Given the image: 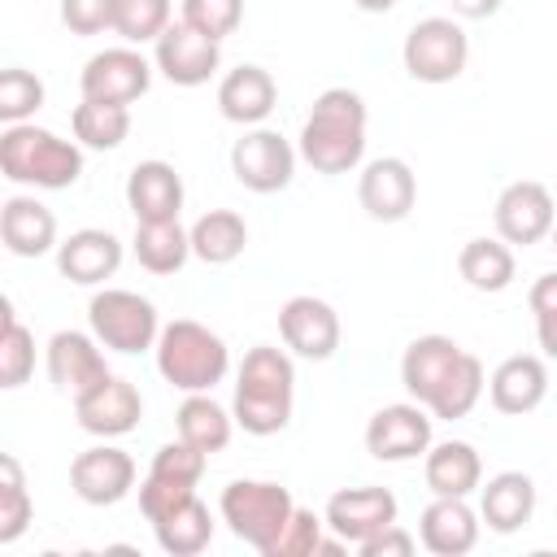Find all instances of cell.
<instances>
[{
	"mask_svg": "<svg viewBox=\"0 0 557 557\" xmlns=\"http://www.w3.org/2000/svg\"><path fill=\"white\" fill-rule=\"evenodd\" d=\"M174 422H178V435L187 444H196L200 453H209V457L222 453L231 444V431H235V413L222 409L209 392H187V400L178 405Z\"/></svg>",
	"mask_w": 557,
	"mask_h": 557,
	"instance_id": "obj_31",
	"label": "cell"
},
{
	"mask_svg": "<svg viewBox=\"0 0 557 557\" xmlns=\"http://www.w3.org/2000/svg\"><path fill=\"white\" fill-rule=\"evenodd\" d=\"M400 383H405L409 400L431 409V418L453 422L479 405L487 374H483V361L474 352H466L457 339L418 335V339H409V348L400 357Z\"/></svg>",
	"mask_w": 557,
	"mask_h": 557,
	"instance_id": "obj_1",
	"label": "cell"
},
{
	"mask_svg": "<svg viewBox=\"0 0 557 557\" xmlns=\"http://www.w3.org/2000/svg\"><path fill=\"white\" fill-rule=\"evenodd\" d=\"M87 326L91 335L122 352V357H135V352H148L157 348V335H161V318H157V305L131 287H104L91 296L87 305Z\"/></svg>",
	"mask_w": 557,
	"mask_h": 557,
	"instance_id": "obj_7",
	"label": "cell"
},
{
	"mask_svg": "<svg viewBox=\"0 0 557 557\" xmlns=\"http://www.w3.org/2000/svg\"><path fill=\"white\" fill-rule=\"evenodd\" d=\"M527 305L535 313V339H540V352L548 361H557V270L553 274H540L527 292Z\"/></svg>",
	"mask_w": 557,
	"mask_h": 557,
	"instance_id": "obj_41",
	"label": "cell"
},
{
	"mask_svg": "<svg viewBox=\"0 0 557 557\" xmlns=\"http://www.w3.org/2000/svg\"><path fill=\"white\" fill-rule=\"evenodd\" d=\"M357 200L374 222H405L418 205V174L400 157H374L357 178Z\"/></svg>",
	"mask_w": 557,
	"mask_h": 557,
	"instance_id": "obj_18",
	"label": "cell"
},
{
	"mask_svg": "<svg viewBox=\"0 0 557 557\" xmlns=\"http://www.w3.org/2000/svg\"><path fill=\"white\" fill-rule=\"evenodd\" d=\"M0 239L13 257H44L57 248V213L35 196H9L0 205Z\"/></svg>",
	"mask_w": 557,
	"mask_h": 557,
	"instance_id": "obj_26",
	"label": "cell"
},
{
	"mask_svg": "<svg viewBox=\"0 0 557 557\" xmlns=\"http://www.w3.org/2000/svg\"><path fill=\"white\" fill-rule=\"evenodd\" d=\"M152 65L174 83V87H200L218 74L222 65V44L200 35L196 26H187L183 17L170 22L161 30V39L152 44Z\"/></svg>",
	"mask_w": 557,
	"mask_h": 557,
	"instance_id": "obj_12",
	"label": "cell"
},
{
	"mask_svg": "<svg viewBox=\"0 0 557 557\" xmlns=\"http://www.w3.org/2000/svg\"><path fill=\"white\" fill-rule=\"evenodd\" d=\"M70 487L83 505H117L135 487V457L117 444H91L70 461Z\"/></svg>",
	"mask_w": 557,
	"mask_h": 557,
	"instance_id": "obj_14",
	"label": "cell"
},
{
	"mask_svg": "<svg viewBox=\"0 0 557 557\" xmlns=\"http://www.w3.org/2000/svg\"><path fill=\"white\" fill-rule=\"evenodd\" d=\"M126 205L135 222H170L183 209V178L170 161H139L126 174Z\"/></svg>",
	"mask_w": 557,
	"mask_h": 557,
	"instance_id": "obj_24",
	"label": "cell"
},
{
	"mask_svg": "<svg viewBox=\"0 0 557 557\" xmlns=\"http://www.w3.org/2000/svg\"><path fill=\"white\" fill-rule=\"evenodd\" d=\"M205 466H209V453H200L196 444H187L183 435L178 440H170V444H161L157 453H152V466H148V474H161V479H174V483H200V474H205Z\"/></svg>",
	"mask_w": 557,
	"mask_h": 557,
	"instance_id": "obj_39",
	"label": "cell"
},
{
	"mask_svg": "<svg viewBox=\"0 0 557 557\" xmlns=\"http://www.w3.org/2000/svg\"><path fill=\"white\" fill-rule=\"evenodd\" d=\"M135 261L148 270V274H178L191 257V231L170 218V222H135Z\"/></svg>",
	"mask_w": 557,
	"mask_h": 557,
	"instance_id": "obj_28",
	"label": "cell"
},
{
	"mask_svg": "<svg viewBox=\"0 0 557 557\" xmlns=\"http://www.w3.org/2000/svg\"><path fill=\"white\" fill-rule=\"evenodd\" d=\"M122 265V239L104 226H83L57 244V270L78 287H100Z\"/></svg>",
	"mask_w": 557,
	"mask_h": 557,
	"instance_id": "obj_21",
	"label": "cell"
},
{
	"mask_svg": "<svg viewBox=\"0 0 557 557\" xmlns=\"http://www.w3.org/2000/svg\"><path fill=\"white\" fill-rule=\"evenodd\" d=\"M39 109H44V83H39V74H30L22 65H9L0 74V122L4 126L30 122Z\"/></svg>",
	"mask_w": 557,
	"mask_h": 557,
	"instance_id": "obj_37",
	"label": "cell"
},
{
	"mask_svg": "<svg viewBox=\"0 0 557 557\" xmlns=\"http://www.w3.org/2000/svg\"><path fill=\"white\" fill-rule=\"evenodd\" d=\"M35 518V500L26 492L22 461L13 453L0 457V544H13Z\"/></svg>",
	"mask_w": 557,
	"mask_h": 557,
	"instance_id": "obj_34",
	"label": "cell"
},
{
	"mask_svg": "<svg viewBox=\"0 0 557 557\" xmlns=\"http://www.w3.org/2000/svg\"><path fill=\"white\" fill-rule=\"evenodd\" d=\"M322 531H326V518L305 509V505H296V513L287 518L283 535L274 540V548L265 557H313L318 544H322Z\"/></svg>",
	"mask_w": 557,
	"mask_h": 557,
	"instance_id": "obj_40",
	"label": "cell"
},
{
	"mask_svg": "<svg viewBox=\"0 0 557 557\" xmlns=\"http://www.w3.org/2000/svg\"><path fill=\"white\" fill-rule=\"evenodd\" d=\"M422 479L435 496H470L483 483V457L466 440H440L422 457Z\"/></svg>",
	"mask_w": 557,
	"mask_h": 557,
	"instance_id": "obj_27",
	"label": "cell"
},
{
	"mask_svg": "<svg viewBox=\"0 0 557 557\" xmlns=\"http://www.w3.org/2000/svg\"><path fill=\"white\" fill-rule=\"evenodd\" d=\"M70 126H74V139L83 148L113 152L131 135V104H109V100H87L83 96L70 113Z\"/></svg>",
	"mask_w": 557,
	"mask_h": 557,
	"instance_id": "obj_33",
	"label": "cell"
},
{
	"mask_svg": "<svg viewBox=\"0 0 557 557\" xmlns=\"http://www.w3.org/2000/svg\"><path fill=\"white\" fill-rule=\"evenodd\" d=\"M74 418L87 435H100V440H117V435H131L144 418V396L131 379H100L91 392L74 396Z\"/></svg>",
	"mask_w": 557,
	"mask_h": 557,
	"instance_id": "obj_15",
	"label": "cell"
},
{
	"mask_svg": "<svg viewBox=\"0 0 557 557\" xmlns=\"http://www.w3.org/2000/svg\"><path fill=\"white\" fill-rule=\"evenodd\" d=\"M361 13H387V9H396V0H352Z\"/></svg>",
	"mask_w": 557,
	"mask_h": 557,
	"instance_id": "obj_46",
	"label": "cell"
},
{
	"mask_svg": "<svg viewBox=\"0 0 557 557\" xmlns=\"http://www.w3.org/2000/svg\"><path fill=\"white\" fill-rule=\"evenodd\" d=\"M535 513V483L522 470H500L487 483H479V518L496 535H513Z\"/></svg>",
	"mask_w": 557,
	"mask_h": 557,
	"instance_id": "obj_25",
	"label": "cell"
},
{
	"mask_svg": "<svg viewBox=\"0 0 557 557\" xmlns=\"http://www.w3.org/2000/svg\"><path fill=\"white\" fill-rule=\"evenodd\" d=\"M479 513L466 496H435L418 518V544L435 557H466L479 544Z\"/></svg>",
	"mask_w": 557,
	"mask_h": 557,
	"instance_id": "obj_22",
	"label": "cell"
},
{
	"mask_svg": "<svg viewBox=\"0 0 557 557\" xmlns=\"http://www.w3.org/2000/svg\"><path fill=\"white\" fill-rule=\"evenodd\" d=\"M187 231H191V257L205 265H231L248 248V222L235 209H209Z\"/></svg>",
	"mask_w": 557,
	"mask_h": 557,
	"instance_id": "obj_29",
	"label": "cell"
},
{
	"mask_svg": "<svg viewBox=\"0 0 557 557\" xmlns=\"http://www.w3.org/2000/svg\"><path fill=\"white\" fill-rule=\"evenodd\" d=\"M548 396V366L535 352H513L487 374V400L505 418H522L540 409Z\"/></svg>",
	"mask_w": 557,
	"mask_h": 557,
	"instance_id": "obj_20",
	"label": "cell"
},
{
	"mask_svg": "<svg viewBox=\"0 0 557 557\" xmlns=\"http://www.w3.org/2000/svg\"><path fill=\"white\" fill-rule=\"evenodd\" d=\"M113 9L117 0H61V22L70 35H100L113 30Z\"/></svg>",
	"mask_w": 557,
	"mask_h": 557,
	"instance_id": "obj_43",
	"label": "cell"
},
{
	"mask_svg": "<svg viewBox=\"0 0 557 557\" xmlns=\"http://www.w3.org/2000/svg\"><path fill=\"white\" fill-rule=\"evenodd\" d=\"M0 174L17 187H39V191L74 187L83 174V144L61 139L57 131L35 122H13L0 135Z\"/></svg>",
	"mask_w": 557,
	"mask_h": 557,
	"instance_id": "obj_4",
	"label": "cell"
},
{
	"mask_svg": "<svg viewBox=\"0 0 557 557\" xmlns=\"http://www.w3.org/2000/svg\"><path fill=\"white\" fill-rule=\"evenodd\" d=\"M431 409L418 400H400V405H383L379 413H370L366 422V453L374 461H418L426 457L431 440Z\"/></svg>",
	"mask_w": 557,
	"mask_h": 557,
	"instance_id": "obj_10",
	"label": "cell"
},
{
	"mask_svg": "<svg viewBox=\"0 0 557 557\" xmlns=\"http://www.w3.org/2000/svg\"><path fill=\"white\" fill-rule=\"evenodd\" d=\"M218 513L231 527L235 540H244L248 548H257L261 557L274 548V540L283 535L287 518L296 513V500L283 483L270 479H235L222 487L218 496Z\"/></svg>",
	"mask_w": 557,
	"mask_h": 557,
	"instance_id": "obj_6",
	"label": "cell"
},
{
	"mask_svg": "<svg viewBox=\"0 0 557 557\" xmlns=\"http://www.w3.org/2000/svg\"><path fill=\"white\" fill-rule=\"evenodd\" d=\"M413 548H418V535H409L400 522H392V527H383L379 535H370L366 544H357L361 557H409Z\"/></svg>",
	"mask_w": 557,
	"mask_h": 557,
	"instance_id": "obj_44",
	"label": "cell"
},
{
	"mask_svg": "<svg viewBox=\"0 0 557 557\" xmlns=\"http://www.w3.org/2000/svg\"><path fill=\"white\" fill-rule=\"evenodd\" d=\"M400 61L413 83L440 87V83L461 78L466 61H470V39H466L461 22H453V17H422L409 26V35L400 44Z\"/></svg>",
	"mask_w": 557,
	"mask_h": 557,
	"instance_id": "obj_8",
	"label": "cell"
},
{
	"mask_svg": "<svg viewBox=\"0 0 557 557\" xmlns=\"http://www.w3.org/2000/svg\"><path fill=\"white\" fill-rule=\"evenodd\" d=\"M396 513H400V505H396V496L387 487H344L322 509L326 531H335L348 548H357L370 535H379L383 527H392Z\"/></svg>",
	"mask_w": 557,
	"mask_h": 557,
	"instance_id": "obj_17",
	"label": "cell"
},
{
	"mask_svg": "<svg viewBox=\"0 0 557 557\" xmlns=\"http://www.w3.org/2000/svg\"><path fill=\"white\" fill-rule=\"evenodd\" d=\"M274 100H278V83L261 65H235L218 83V109L235 126H261L274 113Z\"/></svg>",
	"mask_w": 557,
	"mask_h": 557,
	"instance_id": "obj_23",
	"label": "cell"
},
{
	"mask_svg": "<svg viewBox=\"0 0 557 557\" xmlns=\"http://www.w3.org/2000/svg\"><path fill=\"white\" fill-rule=\"evenodd\" d=\"M292 405H296L292 357L274 344L248 348L235 374V400H231L235 426H244L248 435H278L292 422Z\"/></svg>",
	"mask_w": 557,
	"mask_h": 557,
	"instance_id": "obj_3",
	"label": "cell"
},
{
	"mask_svg": "<svg viewBox=\"0 0 557 557\" xmlns=\"http://www.w3.org/2000/svg\"><path fill=\"white\" fill-rule=\"evenodd\" d=\"M35 374V335L17 322L13 300H4V322H0V387H22Z\"/></svg>",
	"mask_w": 557,
	"mask_h": 557,
	"instance_id": "obj_35",
	"label": "cell"
},
{
	"mask_svg": "<svg viewBox=\"0 0 557 557\" xmlns=\"http://www.w3.org/2000/svg\"><path fill=\"white\" fill-rule=\"evenodd\" d=\"M548 239H553V248H557V222H553V235H548Z\"/></svg>",
	"mask_w": 557,
	"mask_h": 557,
	"instance_id": "obj_47",
	"label": "cell"
},
{
	"mask_svg": "<svg viewBox=\"0 0 557 557\" xmlns=\"http://www.w3.org/2000/svg\"><path fill=\"white\" fill-rule=\"evenodd\" d=\"M296 157H300V152H296L278 131L252 126V131H244V135L231 144V174H235L239 187H248V191H257V196H274V191H283V187L292 183Z\"/></svg>",
	"mask_w": 557,
	"mask_h": 557,
	"instance_id": "obj_9",
	"label": "cell"
},
{
	"mask_svg": "<svg viewBox=\"0 0 557 557\" xmlns=\"http://www.w3.org/2000/svg\"><path fill=\"white\" fill-rule=\"evenodd\" d=\"M492 222H496V235L513 248H531L540 239L553 235V222H557V209H553V196L544 183L535 178H518L509 183L500 196H496V209H492Z\"/></svg>",
	"mask_w": 557,
	"mask_h": 557,
	"instance_id": "obj_13",
	"label": "cell"
},
{
	"mask_svg": "<svg viewBox=\"0 0 557 557\" xmlns=\"http://www.w3.org/2000/svg\"><path fill=\"white\" fill-rule=\"evenodd\" d=\"M152 61L135 48V44H122V48H104L96 52L83 74H78V87L87 100H109V104H135L148 87H152Z\"/></svg>",
	"mask_w": 557,
	"mask_h": 557,
	"instance_id": "obj_11",
	"label": "cell"
},
{
	"mask_svg": "<svg viewBox=\"0 0 557 557\" xmlns=\"http://www.w3.org/2000/svg\"><path fill=\"white\" fill-rule=\"evenodd\" d=\"M366 100L352 87H326L296 139V152L305 165H313L318 174H348L361 165L366 157Z\"/></svg>",
	"mask_w": 557,
	"mask_h": 557,
	"instance_id": "obj_2",
	"label": "cell"
},
{
	"mask_svg": "<svg viewBox=\"0 0 557 557\" xmlns=\"http://www.w3.org/2000/svg\"><path fill=\"white\" fill-rule=\"evenodd\" d=\"M174 4L170 0H117L113 9V35H122L126 44H157L161 30L174 22L170 17Z\"/></svg>",
	"mask_w": 557,
	"mask_h": 557,
	"instance_id": "obj_36",
	"label": "cell"
},
{
	"mask_svg": "<svg viewBox=\"0 0 557 557\" xmlns=\"http://www.w3.org/2000/svg\"><path fill=\"white\" fill-rule=\"evenodd\" d=\"M457 274L474 287V292H505L518 274V261H513V248L496 235H479V239H466L461 252H457Z\"/></svg>",
	"mask_w": 557,
	"mask_h": 557,
	"instance_id": "obj_30",
	"label": "cell"
},
{
	"mask_svg": "<svg viewBox=\"0 0 557 557\" xmlns=\"http://www.w3.org/2000/svg\"><path fill=\"white\" fill-rule=\"evenodd\" d=\"M157 370L178 392H213L231 370V348L196 318H174L157 335Z\"/></svg>",
	"mask_w": 557,
	"mask_h": 557,
	"instance_id": "obj_5",
	"label": "cell"
},
{
	"mask_svg": "<svg viewBox=\"0 0 557 557\" xmlns=\"http://www.w3.org/2000/svg\"><path fill=\"white\" fill-rule=\"evenodd\" d=\"M453 4V13L457 17H470V22H479V17H492L505 0H448Z\"/></svg>",
	"mask_w": 557,
	"mask_h": 557,
	"instance_id": "obj_45",
	"label": "cell"
},
{
	"mask_svg": "<svg viewBox=\"0 0 557 557\" xmlns=\"http://www.w3.org/2000/svg\"><path fill=\"white\" fill-rule=\"evenodd\" d=\"M196 496L191 483H174V479H161V474H144L139 483V513L148 522H161L165 513H174L178 505H187Z\"/></svg>",
	"mask_w": 557,
	"mask_h": 557,
	"instance_id": "obj_42",
	"label": "cell"
},
{
	"mask_svg": "<svg viewBox=\"0 0 557 557\" xmlns=\"http://www.w3.org/2000/svg\"><path fill=\"white\" fill-rule=\"evenodd\" d=\"M152 535H157L161 553H170V557H196L213 540V513H209V505L200 496H191L187 505H178L174 513H165L161 522H152Z\"/></svg>",
	"mask_w": 557,
	"mask_h": 557,
	"instance_id": "obj_32",
	"label": "cell"
},
{
	"mask_svg": "<svg viewBox=\"0 0 557 557\" xmlns=\"http://www.w3.org/2000/svg\"><path fill=\"white\" fill-rule=\"evenodd\" d=\"M278 335L287 352L305 361H331L339 348V313L318 296H292L278 309Z\"/></svg>",
	"mask_w": 557,
	"mask_h": 557,
	"instance_id": "obj_19",
	"label": "cell"
},
{
	"mask_svg": "<svg viewBox=\"0 0 557 557\" xmlns=\"http://www.w3.org/2000/svg\"><path fill=\"white\" fill-rule=\"evenodd\" d=\"M100 348L104 344L96 335H87V331H57L48 339V348H44V366H48L52 387L74 400V396L91 392L100 379H109L113 370H109V361H104Z\"/></svg>",
	"mask_w": 557,
	"mask_h": 557,
	"instance_id": "obj_16",
	"label": "cell"
},
{
	"mask_svg": "<svg viewBox=\"0 0 557 557\" xmlns=\"http://www.w3.org/2000/svg\"><path fill=\"white\" fill-rule=\"evenodd\" d=\"M183 22L209 39H226L244 22V0H183Z\"/></svg>",
	"mask_w": 557,
	"mask_h": 557,
	"instance_id": "obj_38",
	"label": "cell"
}]
</instances>
